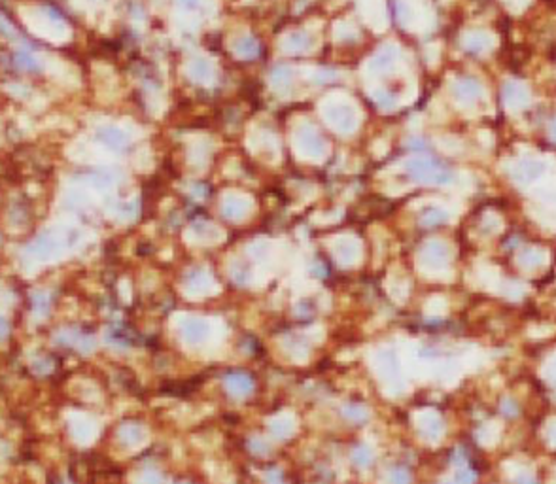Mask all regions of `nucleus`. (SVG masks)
Returning <instances> with one entry per match:
<instances>
[{
  "instance_id": "nucleus-2",
  "label": "nucleus",
  "mask_w": 556,
  "mask_h": 484,
  "mask_svg": "<svg viewBox=\"0 0 556 484\" xmlns=\"http://www.w3.org/2000/svg\"><path fill=\"white\" fill-rule=\"evenodd\" d=\"M103 135H106V136H103V138L108 142V144L118 146L120 142H123V135L118 133V131H114V129H106V131H103Z\"/></svg>"
},
{
  "instance_id": "nucleus-3",
  "label": "nucleus",
  "mask_w": 556,
  "mask_h": 484,
  "mask_svg": "<svg viewBox=\"0 0 556 484\" xmlns=\"http://www.w3.org/2000/svg\"><path fill=\"white\" fill-rule=\"evenodd\" d=\"M0 33L10 36V38H14V36H16V29L12 27V23H10L8 19L2 16V14H0Z\"/></svg>"
},
{
  "instance_id": "nucleus-1",
  "label": "nucleus",
  "mask_w": 556,
  "mask_h": 484,
  "mask_svg": "<svg viewBox=\"0 0 556 484\" xmlns=\"http://www.w3.org/2000/svg\"><path fill=\"white\" fill-rule=\"evenodd\" d=\"M14 65L21 70H25V72H38L42 68L35 55H31L29 51H18L14 55Z\"/></svg>"
}]
</instances>
